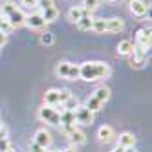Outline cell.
<instances>
[{"label": "cell", "instance_id": "obj_33", "mask_svg": "<svg viewBox=\"0 0 152 152\" xmlns=\"http://www.w3.org/2000/svg\"><path fill=\"white\" fill-rule=\"evenodd\" d=\"M7 42V33H4V31H0V48H2L4 44Z\"/></svg>", "mask_w": 152, "mask_h": 152}, {"label": "cell", "instance_id": "obj_38", "mask_svg": "<svg viewBox=\"0 0 152 152\" xmlns=\"http://www.w3.org/2000/svg\"><path fill=\"white\" fill-rule=\"evenodd\" d=\"M110 2H117V0H110Z\"/></svg>", "mask_w": 152, "mask_h": 152}, {"label": "cell", "instance_id": "obj_26", "mask_svg": "<svg viewBox=\"0 0 152 152\" xmlns=\"http://www.w3.org/2000/svg\"><path fill=\"white\" fill-rule=\"evenodd\" d=\"M79 79V66L77 64H70V72H68V81Z\"/></svg>", "mask_w": 152, "mask_h": 152}, {"label": "cell", "instance_id": "obj_15", "mask_svg": "<svg viewBox=\"0 0 152 152\" xmlns=\"http://www.w3.org/2000/svg\"><path fill=\"white\" fill-rule=\"evenodd\" d=\"M134 50V44H132V40H121L117 44V55H121V57H128L130 53H132Z\"/></svg>", "mask_w": 152, "mask_h": 152}, {"label": "cell", "instance_id": "obj_30", "mask_svg": "<svg viewBox=\"0 0 152 152\" xmlns=\"http://www.w3.org/2000/svg\"><path fill=\"white\" fill-rule=\"evenodd\" d=\"M9 148H11V143H9V139H7V137L0 139V152H6V150H9Z\"/></svg>", "mask_w": 152, "mask_h": 152}, {"label": "cell", "instance_id": "obj_19", "mask_svg": "<svg viewBox=\"0 0 152 152\" xmlns=\"http://www.w3.org/2000/svg\"><path fill=\"white\" fill-rule=\"evenodd\" d=\"M40 15H42V18H44V20H46V24H48V22H53V20H57V17H59V9H57L55 6H51V7L44 9V11H40Z\"/></svg>", "mask_w": 152, "mask_h": 152}, {"label": "cell", "instance_id": "obj_28", "mask_svg": "<svg viewBox=\"0 0 152 152\" xmlns=\"http://www.w3.org/2000/svg\"><path fill=\"white\" fill-rule=\"evenodd\" d=\"M11 29H13V28L9 26V22H7V20H6L2 15H0V31H4V33H9Z\"/></svg>", "mask_w": 152, "mask_h": 152}, {"label": "cell", "instance_id": "obj_34", "mask_svg": "<svg viewBox=\"0 0 152 152\" xmlns=\"http://www.w3.org/2000/svg\"><path fill=\"white\" fill-rule=\"evenodd\" d=\"M31 152H44V148L39 147L37 143H31Z\"/></svg>", "mask_w": 152, "mask_h": 152}, {"label": "cell", "instance_id": "obj_29", "mask_svg": "<svg viewBox=\"0 0 152 152\" xmlns=\"http://www.w3.org/2000/svg\"><path fill=\"white\" fill-rule=\"evenodd\" d=\"M37 6L40 7V11H44V9H48V7H51V6H55V4H53V0H39Z\"/></svg>", "mask_w": 152, "mask_h": 152}, {"label": "cell", "instance_id": "obj_20", "mask_svg": "<svg viewBox=\"0 0 152 152\" xmlns=\"http://www.w3.org/2000/svg\"><path fill=\"white\" fill-rule=\"evenodd\" d=\"M92 22H94V17H92V15H84V17L79 18L75 24H77V28H79L81 31H90V29H92Z\"/></svg>", "mask_w": 152, "mask_h": 152}, {"label": "cell", "instance_id": "obj_13", "mask_svg": "<svg viewBox=\"0 0 152 152\" xmlns=\"http://www.w3.org/2000/svg\"><path fill=\"white\" fill-rule=\"evenodd\" d=\"M134 145H136V137H134V134H130V132L119 134V137H117V147L128 148V147H134Z\"/></svg>", "mask_w": 152, "mask_h": 152}, {"label": "cell", "instance_id": "obj_23", "mask_svg": "<svg viewBox=\"0 0 152 152\" xmlns=\"http://www.w3.org/2000/svg\"><path fill=\"white\" fill-rule=\"evenodd\" d=\"M84 106L88 108L90 112H94V114H95V112H99L101 108H103V103H99V101H97L94 95H90V97H88V101H86V104H84Z\"/></svg>", "mask_w": 152, "mask_h": 152}, {"label": "cell", "instance_id": "obj_9", "mask_svg": "<svg viewBox=\"0 0 152 152\" xmlns=\"http://www.w3.org/2000/svg\"><path fill=\"white\" fill-rule=\"evenodd\" d=\"M24 26H28L29 29H42L46 26V20L42 18L40 13H31L29 17H26V24Z\"/></svg>", "mask_w": 152, "mask_h": 152}, {"label": "cell", "instance_id": "obj_17", "mask_svg": "<svg viewBox=\"0 0 152 152\" xmlns=\"http://www.w3.org/2000/svg\"><path fill=\"white\" fill-rule=\"evenodd\" d=\"M94 97H95L99 103L104 104L108 99H110V88H108V86H99V88L94 92Z\"/></svg>", "mask_w": 152, "mask_h": 152}, {"label": "cell", "instance_id": "obj_25", "mask_svg": "<svg viewBox=\"0 0 152 152\" xmlns=\"http://www.w3.org/2000/svg\"><path fill=\"white\" fill-rule=\"evenodd\" d=\"M61 106L64 108V110H75V108L79 106V99H77V97H73V95H70L68 99H66V103L61 104Z\"/></svg>", "mask_w": 152, "mask_h": 152}, {"label": "cell", "instance_id": "obj_1", "mask_svg": "<svg viewBox=\"0 0 152 152\" xmlns=\"http://www.w3.org/2000/svg\"><path fill=\"white\" fill-rule=\"evenodd\" d=\"M110 75V66L106 62L101 61H88V62H83L79 66V79L83 81H103Z\"/></svg>", "mask_w": 152, "mask_h": 152}, {"label": "cell", "instance_id": "obj_11", "mask_svg": "<svg viewBox=\"0 0 152 152\" xmlns=\"http://www.w3.org/2000/svg\"><path fill=\"white\" fill-rule=\"evenodd\" d=\"M130 55H132V66H141V64L147 61L148 51L143 50V48H139V46H134V50H132Z\"/></svg>", "mask_w": 152, "mask_h": 152}, {"label": "cell", "instance_id": "obj_24", "mask_svg": "<svg viewBox=\"0 0 152 152\" xmlns=\"http://www.w3.org/2000/svg\"><path fill=\"white\" fill-rule=\"evenodd\" d=\"M53 42H55V37H53L51 31H42V33H40V44H44V46H51Z\"/></svg>", "mask_w": 152, "mask_h": 152}, {"label": "cell", "instance_id": "obj_18", "mask_svg": "<svg viewBox=\"0 0 152 152\" xmlns=\"http://www.w3.org/2000/svg\"><path fill=\"white\" fill-rule=\"evenodd\" d=\"M84 15H90L88 11H86L84 7H81V6H77V7H72L70 11H68V18L72 20V22H77L79 18H83Z\"/></svg>", "mask_w": 152, "mask_h": 152}, {"label": "cell", "instance_id": "obj_6", "mask_svg": "<svg viewBox=\"0 0 152 152\" xmlns=\"http://www.w3.org/2000/svg\"><path fill=\"white\" fill-rule=\"evenodd\" d=\"M73 117H75V125H92L94 123V112H90L86 106H77L73 110Z\"/></svg>", "mask_w": 152, "mask_h": 152}, {"label": "cell", "instance_id": "obj_21", "mask_svg": "<svg viewBox=\"0 0 152 152\" xmlns=\"http://www.w3.org/2000/svg\"><path fill=\"white\" fill-rule=\"evenodd\" d=\"M70 64H72V62H68V61H61V62L57 64V68H55V73L59 75V77H62V79H68Z\"/></svg>", "mask_w": 152, "mask_h": 152}, {"label": "cell", "instance_id": "obj_2", "mask_svg": "<svg viewBox=\"0 0 152 152\" xmlns=\"http://www.w3.org/2000/svg\"><path fill=\"white\" fill-rule=\"evenodd\" d=\"M2 17L9 22V26H11L13 29L15 28H22L26 24V15L22 9H18L13 2H4L2 4Z\"/></svg>", "mask_w": 152, "mask_h": 152}, {"label": "cell", "instance_id": "obj_10", "mask_svg": "<svg viewBox=\"0 0 152 152\" xmlns=\"http://www.w3.org/2000/svg\"><path fill=\"white\" fill-rule=\"evenodd\" d=\"M130 11L136 17H145L148 13V4L145 0H130Z\"/></svg>", "mask_w": 152, "mask_h": 152}, {"label": "cell", "instance_id": "obj_37", "mask_svg": "<svg viewBox=\"0 0 152 152\" xmlns=\"http://www.w3.org/2000/svg\"><path fill=\"white\" fill-rule=\"evenodd\" d=\"M112 152H123V148H121V147H115V148H114Z\"/></svg>", "mask_w": 152, "mask_h": 152}, {"label": "cell", "instance_id": "obj_36", "mask_svg": "<svg viewBox=\"0 0 152 152\" xmlns=\"http://www.w3.org/2000/svg\"><path fill=\"white\" fill-rule=\"evenodd\" d=\"M123 152H137V148H134V147H128V148H123Z\"/></svg>", "mask_w": 152, "mask_h": 152}, {"label": "cell", "instance_id": "obj_22", "mask_svg": "<svg viewBox=\"0 0 152 152\" xmlns=\"http://www.w3.org/2000/svg\"><path fill=\"white\" fill-rule=\"evenodd\" d=\"M92 29L95 33H106V18H94Z\"/></svg>", "mask_w": 152, "mask_h": 152}, {"label": "cell", "instance_id": "obj_4", "mask_svg": "<svg viewBox=\"0 0 152 152\" xmlns=\"http://www.w3.org/2000/svg\"><path fill=\"white\" fill-rule=\"evenodd\" d=\"M39 117L42 119V121H46L53 126H59L61 125V112L57 110L55 106H40L39 108Z\"/></svg>", "mask_w": 152, "mask_h": 152}, {"label": "cell", "instance_id": "obj_31", "mask_svg": "<svg viewBox=\"0 0 152 152\" xmlns=\"http://www.w3.org/2000/svg\"><path fill=\"white\" fill-rule=\"evenodd\" d=\"M37 2H39V0H22V6H26V7H35Z\"/></svg>", "mask_w": 152, "mask_h": 152}, {"label": "cell", "instance_id": "obj_35", "mask_svg": "<svg viewBox=\"0 0 152 152\" xmlns=\"http://www.w3.org/2000/svg\"><path fill=\"white\" fill-rule=\"evenodd\" d=\"M53 152H77V148H75V147H68V148H64V150H53Z\"/></svg>", "mask_w": 152, "mask_h": 152}, {"label": "cell", "instance_id": "obj_7", "mask_svg": "<svg viewBox=\"0 0 152 152\" xmlns=\"http://www.w3.org/2000/svg\"><path fill=\"white\" fill-rule=\"evenodd\" d=\"M150 44H152V37H150V29L148 28H143V29H137L136 33V44L134 46H139L143 50H150Z\"/></svg>", "mask_w": 152, "mask_h": 152}, {"label": "cell", "instance_id": "obj_32", "mask_svg": "<svg viewBox=\"0 0 152 152\" xmlns=\"http://www.w3.org/2000/svg\"><path fill=\"white\" fill-rule=\"evenodd\" d=\"M4 137H7V126L0 123V139H4Z\"/></svg>", "mask_w": 152, "mask_h": 152}, {"label": "cell", "instance_id": "obj_8", "mask_svg": "<svg viewBox=\"0 0 152 152\" xmlns=\"http://www.w3.org/2000/svg\"><path fill=\"white\" fill-rule=\"evenodd\" d=\"M33 143H37L39 147H42V148H48L50 145H51V136H50V132L46 128H40V130H37L35 132V137H33Z\"/></svg>", "mask_w": 152, "mask_h": 152}, {"label": "cell", "instance_id": "obj_5", "mask_svg": "<svg viewBox=\"0 0 152 152\" xmlns=\"http://www.w3.org/2000/svg\"><path fill=\"white\" fill-rule=\"evenodd\" d=\"M62 128V132H64V136H66L73 145H83V143H86V134L83 132V130H79L77 126H61Z\"/></svg>", "mask_w": 152, "mask_h": 152}, {"label": "cell", "instance_id": "obj_16", "mask_svg": "<svg viewBox=\"0 0 152 152\" xmlns=\"http://www.w3.org/2000/svg\"><path fill=\"white\" fill-rule=\"evenodd\" d=\"M75 125V117H73V110H64L61 112V125L59 126H73Z\"/></svg>", "mask_w": 152, "mask_h": 152}, {"label": "cell", "instance_id": "obj_27", "mask_svg": "<svg viewBox=\"0 0 152 152\" xmlns=\"http://www.w3.org/2000/svg\"><path fill=\"white\" fill-rule=\"evenodd\" d=\"M101 2V0H84V9H86V11H88V13H92L94 11V9L97 7V4H99Z\"/></svg>", "mask_w": 152, "mask_h": 152}, {"label": "cell", "instance_id": "obj_14", "mask_svg": "<svg viewBox=\"0 0 152 152\" xmlns=\"http://www.w3.org/2000/svg\"><path fill=\"white\" fill-rule=\"evenodd\" d=\"M97 137H99L101 143H108V141L114 139V128L108 126V125H103L99 130H97Z\"/></svg>", "mask_w": 152, "mask_h": 152}, {"label": "cell", "instance_id": "obj_12", "mask_svg": "<svg viewBox=\"0 0 152 152\" xmlns=\"http://www.w3.org/2000/svg\"><path fill=\"white\" fill-rule=\"evenodd\" d=\"M125 28V22L123 18H106V33H117V31H121Z\"/></svg>", "mask_w": 152, "mask_h": 152}, {"label": "cell", "instance_id": "obj_3", "mask_svg": "<svg viewBox=\"0 0 152 152\" xmlns=\"http://www.w3.org/2000/svg\"><path fill=\"white\" fill-rule=\"evenodd\" d=\"M72 94L68 90H57V88H51L44 94V104L46 106H61L66 103V99Z\"/></svg>", "mask_w": 152, "mask_h": 152}]
</instances>
